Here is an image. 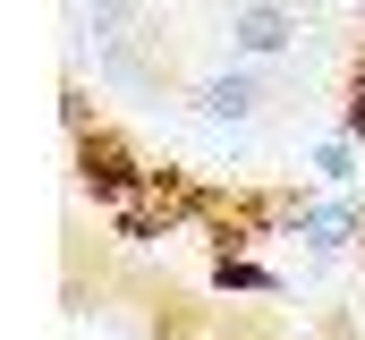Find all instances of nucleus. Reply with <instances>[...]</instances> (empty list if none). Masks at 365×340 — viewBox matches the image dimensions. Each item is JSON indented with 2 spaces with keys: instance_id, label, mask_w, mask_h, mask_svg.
Instances as JSON below:
<instances>
[{
  "instance_id": "nucleus-2",
  "label": "nucleus",
  "mask_w": 365,
  "mask_h": 340,
  "mask_svg": "<svg viewBox=\"0 0 365 340\" xmlns=\"http://www.w3.org/2000/svg\"><path fill=\"white\" fill-rule=\"evenodd\" d=\"M230 34H238V51L272 60V51H289V34H297V26H289L280 9H264V0H255V9H238V26H230Z\"/></svg>"
},
{
  "instance_id": "nucleus-3",
  "label": "nucleus",
  "mask_w": 365,
  "mask_h": 340,
  "mask_svg": "<svg viewBox=\"0 0 365 340\" xmlns=\"http://www.w3.org/2000/svg\"><path fill=\"white\" fill-rule=\"evenodd\" d=\"M195 111L204 119H247L255 111V85L247 77H212V85H195Z\"/></svg>"
},
{
  "instance_id": "nucleus-1",
  "label": "nucleus",
  "mask_w": 365,
  "mask_h": 340,
  "mask_svg": "<svg viewBox=\"0 0 365 340\" xmlns=\"http://www.w3.org/2000/svg\"><path fill=\"white\" fill-rule=\"evenodd\" d=\"M187 213H195V187H179V179H136V187L110 204V221H119L128 239H162V230H179Z\"/></svg>"
},
{
  "instance_id": "nucleus-4",
  "label": "nucleus",
  "mask_w": 365,
  "mask_h": 340,
  "mask_svg": "<svg viewBox=\"0 0 365 340\" xmlns=\"http://www.w3.org/2000/svg\"><path fill=\"white\" fill-rule=\"evenodd\" d=\"M297 230H306L314 247H340V239H357V213H349V204H297Z\"/></svg>"
},
{
  "instance_id": "nucleus-5",
  "label": "nucleus",
  "mask_w": 365,
  "mask_h": 340,
  "mask_svg": "<svg viewBox=\"0 0 365 340\" xmlns=\"http://www.w3.org/2000/svg\"><path fill=\"white\" fill-rule=\"evenodd\" d=\"M349 136L365 145V77H357V94H349Z\"/></svg>"
}]
</instances>
